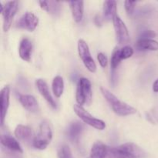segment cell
<instances>
[{"label": "cell", "instance_id": "cell-1", "mask_svg": "<svg viewBox=\"0 0 158 158\" xmlns=\"http://www.w3.org/2000/svg\"><path fill=\"white\" fill-rule=\"evenodd\" d=\"M143 155L144 154L141 148L133 143L108 148V157L110 158H141Z\"/></svg>", "mask_w": 158, "mask_h": 158}, {"label": "cell", "instance_id": "cell-2", "mask_svg": "<svg viewBox=\"0 0 158 158\" xmlns=\"http://www.w3.org/2000/svg\"><path fill=\"white\" fill-rule=\"evenodd\" d=\"M100 91L106 101L110 103L113 110L117 115L124 117V116L132 115L137 113V110L135 108L119 100L114 94H113L106 88L100 87Z\"/></svg>", "mask_w": 158, "mask_h": 158}, {"label": "cell", "instance_id": "cell-3", "mask_svg": "<svg viewBox=\"0 0 158 158\" xmlns=\"http://www.w3.org/2000/svg\"><path fill=\"white\" fill-rule=\"evenodd\" d=\"M52 138V131L50 124L43 121L40 126V132L34 137L32 146L38 150H45L50 143Z\"/></svg>", "mask_w": 158, "mask_h": 158}, {"label": "cell", "instance_id": "cell-4", "mask_svg": "<svg viewBox=\"0 0 158 158\" xmlns=\"http://www.w3.org/2000/svg\"><path fill=\"white\" fill-rule=\"evenodd\" d=\"M92 86L91 83L88 79L81 78L77 83V94H76V100L77 104L89 105L92 101Z\"/></svg>", "mask_w": 158, "mask_h": 158}, {"label": "cell", "instance_id": "cell-5", "mask_svg": "<svg viewBox=\"0 0 158 158\" xmlns=\"http://www.w3.org/2000/svg\"><path fill=\"white\" fill-rule=\"evenodd\" d=\"M74 111H75L76 114L86 124L89 125V126L93 127L95 129L100 130V131H103L106 127V124L104 122L101 120L95 118L93 117L89 113H88L84 108L82 106L78 104H75L73 106Z\"/></svg>", "mask_w": 158, "mask_h": 158}, {"label": "cell", "instance_id": "cell-6", "mask_svg": "<svg viewBox=\"0 0 158 158\" xmlns=\"http://www.w3.org/2000/svg\"><path fill=\"white\" fill-rule=\"evenodd\" d=\"M77 47H78L79 56L86 69L89 72L95 73L97 71V65H96L94 59L91 56L87 43L83 40H79Z\"/></svg>", "mask_w": 158, "mask_h": 158}, {"label": "cell", "instance_id": "cell-7", "mask_svg": "<svg viewBox=\"0 0 158 158\" xmlns=\"http://www.w3.org/2000/svg\"><path fill=\"white\" fill-rule=\"evenodd\" d=\"M18 10V2L16 1H10L4 6L2 14L3 16V30L8 32L11 28L12 21Z\"/></svg>", "mask_w": 158, "mask_h": 158}, {"label": "cell", "instance_id": "cell-8", "mask_svg": "<svg viewBox=\"0 0 158 158\" xmlns=\"http://www.w3.org/2000/svg\"><path fill=\"white\" fill-rule=\"evenodd\" d=\"M115 30L116 39L117 43L120 45L127 44L130 42V35L128 32V29L127 28L125 23L122 21L121 19L117 15L113 20Z\"/></svg>", "mask_w": 158, "mask_h": 158}, {"label": "cell", "instance_id": "cell-9", "mask_svg": "<svg viewBox=\"0 0 158 158\" xmlns=\"http://www.w3.org/2000/svg\"><path fill=\"white\" fill-rule=\"evenodd\" d=\"M39 24V19L35 14L26 12L16 23V27L32 32L36 29Z\"/></svg>", "mask_w": 158, "mask_h": 158}, {"label": "cell", "instance_id": "cell-10", "mask_svg": "<svg viewBox=\"0 0 158 158\" xmlns=\"http://www.w3.org/2000/svg\"><path fill=\"white\" fill-rule=\"evenodd\" d=\"M9 96L10 88L9 86H5L0 93V106H1V126L3 127L9 106Z\"/></svg>", "mask_w": 158, "mask_h": 158}, {"label": "cell", "instance_id": "cell-11", "mask_svg": "<svg viewBox=\"0 0 158 158\" xmlns=\"http://www.w3.org/2000/svg\"><path fill=\"white\" fill-rule=\"evenodd\" d=\"M35 85H36L37 89H38L39 92L42 95V97L47 101V103L52 108L56 109V103L55 100H54L52 95H51L50 91L49 89V86H48L45 80H42V79H38L35 81Z\"/></svg>", "mask_w": 158, "mask_h": 158}, {"label": "cell", "instance_id": "cell-12", "mask_svg": "<svg viewBox=\"0 0 158 158\" xmlns=\"http://www.w3.org/2000/svg\"><path fill=\"white\" fill-rule=\"evenodd\" d=\"M19 100L23 105V107L29 112L37 113L40 110L38 102L33 96L20 94L19 97Z\"/></svg>", "mask_w": 158, "mask_h": 158}, {"label": "cell", "instance_id": "cell-13", "mask_svg": "<svg viewBox=\"0 0 158 158\" xmlns=\"http://www.w3.org/2000/svg\"><path fill=\"white\" fill-rule=\"evenodd\" d=\"M32 51V43L28 38H23L21 40L19 47V54L20 58L26 62H30Z\"/></svg>", "mask_w": 158, "mask_h": 158}, {"label": "cell", "instance_id": "cell-14", "mask_svg": "<svg viewBox=\"0 0 158 158\" xmlns=\"http://www.w3.org/2000/svg\"><path fill=\"white\" fill-rule=\"evenodd\" d=\"M15 137L26 143H29L32 140V131L29 127L18 125L14 131Z\"/></svg>", "mask_w": 158, "mask_h": 158}, {"label": "cell", "instance_id": "cell-15", "mask_svg": "<svg viewBox=\"0 0 158 158\" xmlns=\"http://www.w3.org/2000/svg\"><path fill=\"white\" fill-rule=\"evenodd\" d=\"M83 130V126L80 122L76 121L71 123L67 131V135L69 140L73 143H78Z\"/></svg>", "mask_w": 158, "mask_h": 158}, {"label": "cell", "instance_id": "cell-16", "mask_svg": "<svg viewBox=\"0 0 158 158\" xmlns=\"http://www.w3.org/2000/svg\"><path fill=\"white\" fill-rule=\"evenodd\" d=\"M1 143L2 146L9 149V151L20 153V154L23 153V149H22L19 142L14 137H11L10 135H4V134H2L1 136Z\"/></svg>", "mask_w": 158, "mask_h": 158}, {"label": "cell", "instance_id": "cell-17", "mask_svg": "<svg viewBox=\"0 0 158 158\" xmlns=\"http://www.w3.org/2000/svg\"><path fill=\"white\" fill-rule=\"evenodd\" d=\"M108 148L103 142L97 141L93 145L89 158H106L108 156Z\"/></svg>", "mask_w": 158, "mask_h": 158}, {"label": "cell", "instance_id": "cell-18", "mask_svg": "<svg viewBox=\"0 0 158 158\" xmlns=\"http://www.w3.org/2000/svg\"><path fill=\"white\" fill-rule=\"evenodd\" d=\"M70 6L72 15L76 23H80L83 17V1H70L69 2Z\"/></svg>", "mask_w": 158, "mask_h": 158}, {"label": "cell", "instance_id": "cell-19", "mask_svg": "<svg viewBox=\"0 0 158 158\" xmlns=\"http://www.w3.org/2000/svg\"><path fill=\"white\" fill-rule=\"evenodd\" d=\"M117 2L114 0L105 1L103 2V16L107 21L114 20L117 16Z\"/></svg>", "mask_w": 158, "mask_h": 158}, {"label": "cell", "instance_id": "cell-20", "mask_svg": "<svg viewBox=\"0 0 158 158\" xmlns=\"http://www.w3.org/2000/svg\"><path fill=\"white\" fill-rule=\"evenodd\" d=\"M136 47L139 50L157 51L158 42L154 40H138L136 43Z\"/></svg>", "mask_w": 158, "mask_h": 158}, {"label": "cell", "instance_id": "cell-21", "mask_svg": "<svg viewBox=\"0 0 158 158\" xmlns=\"http://www.w3.org/2000/svg\"><path fill=\"white\" fill-rule=\"evenodd\" d=\"M52 89L56 97L60 98L63 94V89H64V82H63V77L60 76H56V77H54L52 83Z\"/></svg>", "mask_w": 158, "mask_h": 158}, {"label": "cell", "instance_id": "cell-22", "mask_svg": "<svg viewBox=\"0 0 158 158\" xmlns=\"http://www.w3.org/2000/svg\"><path fill=\"white\" fill-rule=\"evenodd\" d=\"M122 60L121 56H120V49L118 47H115V49L113 51L112 56H111L110 61V68L111 72H112V76L114 75L117 68L118 67L120 61Z\"/></svg>", "mask_w": 158, "mask_h": 158}, {"label": "cell", "instance_id": "cell-23", "mask_svg": "<svg viewBox=\"0 0 158 158\" xmlns=\"http://www.w3.org/2000/svg\"><path fill=\"white\" fill-rule=\"evenodd\" d=\"M58 158H73L70 148L67 145H63L58 151Z\"/></svg>", "mask_w": 158, "mask_h": 158}, {"label": "cell", "instance_id": "cell-24", "mask_svg": "<svg viewBox=\"0 0 158 158\" xmlns=\"http://www.w3.org/2000/svg\"><path fill=\"white\" fill-rule=\"evenodd\" d=\"M134 54V49L131 46H125L122 49H120V56L122 60H127L131 58Z\"/></svg>", "mask_w": 158, "mask_h": 158}, {"label": "cell", "instance_id": "cell-25", "mask_svg": "<svg viewBox=\"0 0 158 158\" xmlns=\"http://www.w3.org/2000/svg\"><path fill=\"white\" fill-rule=\"evenodd\" d=\"M136 4H137V2L134 1H125L124 2V6L125 9H126L127 13L129 15H131L134 12V9H135Z\"/></svg>", "mask_w": 158, "mask_h": 158}, {"label": "cell", "instance_id": "cell-26", "mask_svg": "<svg viewBox=\"0 0 158 158\" xmlns=\"http://www.w3.org/2000/svg\"><path fill=\"white\" fill-rule=\"evenodd\" d=\"M156 36V32L153 30H146L142 32L139 40H152Z\"/></svg>", "mask_w": 158, "mask_h": 158}, {"label": "cell", "instance_id": "cell-27", "mask_svg": "<svg viewBox=\"0 0 158 158\" xmlns=\"http://www.w3.org/2000/svg\"><path fill=\"white\" fill-rule=\"evenodd\" d=\"M60 2L55 1H49V13H54L56 14L60 11Z\"/></svg>", "mask_w": 158, "mask_h": 158}, {"label": "cell", "instance_id": "cell-28", "mask_svg": "<svg viewBox=\"0 0 158 158\" xmlns=\"http://www.w3.org/2000/svg\"><path fill=\"white\" fill-rule=\"evenodd\" d=\"M97 60H98L100 65L103 68H105L107 66L108 59L106 57V56L105 54H103V52H99L98 55H97Z\"/></svg>", "mask_w": 158, "mask_h": 158}, {"label": "cell", "instance_id": "cell-29", "mask_svg": "<svg viewBox=\"0 0 158 158\" xmlns=\"http://www.w3.org/2000/svg\"><path fill=\"white\" fill-rule=\"evenodd\" d=\"M39 4H40V8L43 10L46 11V12H49V1H39Z\"/></svg>", "mask_w": 158, "mask_h": 158}, {"label": "cell", "instance_id": "cell-30", "mask_svg": "<svg viewBox=\"0 0 158 158\" xmlns=\"http://www.w3.org/2000/svg\"><path fill=\"white\" fill-rule=\"evenodd\" d=\"M94 23H95V24L97 26H101V19H100L99 15H96L95 16V18H94Z\"/></svg>", "mask_w": 158, "mask_h": 158}, {"label": "cell", "instance_id": "cell-31", "mask_svg": "<svg viewBox=\"0 0 158 158\" xmlns=\"http://www.w3.org/2000/svg\"><path fill=\"white\" fill-rule=\"evenodd\" d=\"M153 90L155 93H158V79L153 84Z\"/></svg>", "mask_w": 158, "mask_h": 158}]
</instances>
